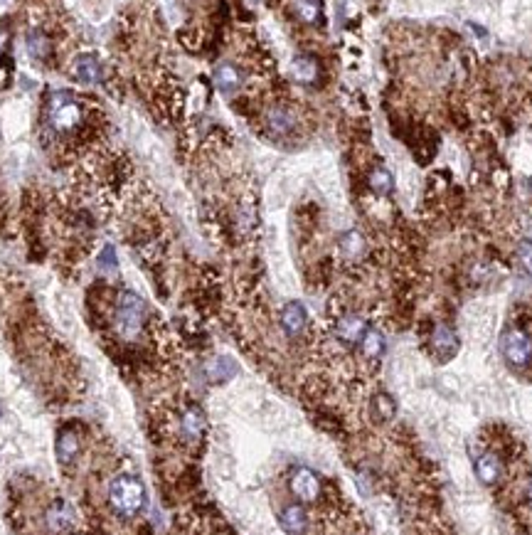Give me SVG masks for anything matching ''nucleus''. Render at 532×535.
<instances>
[{"label": "nucleus", "instance_id": "f8f14e48", "mask_svg": "<svg viewBox=\"0 0 532 535\" xmlns=\"http://www.w3.org/2000/svg\"><path fill=\"white\" fill-rule=\"evenodd\" d=\"M205 430H207L205 412H202L200 407H195V405L187 407V410L182 412V417H180V432H182V437H185L187 442H197L202 435H205Z\"/></svg>", "mask_w": 532, "mask_h": 535}, {"label": "nucleus", "instance_id": "39448f33", "mask_svg": "<svg viewBox=\"0 0 532 535\" xmlns=\"http://www.w3.org/2000/svg\"><path fill=\"white\" fill-rule=\"evenodd\" d=\"M264 124L268 129V134L276 136V139H286V136H293L298 131V114L286 104H273L264 111Z\"/></svg>", "mask_w": 532, "mask_h": 535}, {"label": "nucleus", "instance_id": "a878e982", "mask_svg": "<svg viewBox=\"0 0 532 535\" xmlns=\"http://www.w3.org/2000/svg\"><path fill=\"white\" fill-rule=\"evenodd\" d=\"M518 259L520 264H523V269L532 277V242L530 239H525V242H520L518 247Z\"/></svg>", "mask_w": 532, "mask_h": 535}, {"label": "nucleus", "instance_id": "f3484780", "mask_svg": "<svg viewBox=\"0 0 532 535\" xmlns=\"http://www.w3.org/2000/svg\"><path fill=\"white\" fill-rule=\"evenodd\" d=\"M28 50L30 54H32L35 59H40V62H47L49 57H52V38L49 35H45L42 30H32V33L28 35Z\"/></svg>", "mask_w": 532, "mask_h": 535}, {"label": "nucleus", "instance_id": "5701e85b", "mask_svg": "<svg viewBox=\"0 0 532 535\" xmlns=\"http://www.w3.org/2000/svg\"><path fill=\"white\" fill-rule=\"evenodd\" d=\"M360 345H362V353L367 355V358H379V355L384 353V335L379 333L377 328H367L362 340H360Z\"/></svg>", "mask_w": 532, "mask_h": 535}, {"label": "nucleus", "instance_id": "6e6552de", "mask_svg": "<svg viewBox=\"0 0 532 535\" xmlns=\"http://www.w3.org/2000/svg\"><path fill=\"white\" fill-rule=\"evenodd\" d=\"M45 521H47L49 533L54 535H64L74 528V511L67 501H54L52 506L45 513Z\"/></svg>", "mask_w": 532, "mask_h": 535}, {"label": "nucleus", "instance_id": "4468645a", "mask_svg": "<svg viewBox=\"0 0 532 535\" xmlns=\"http://www.w3.org/2000/svg\"><path fill=\"white\" fill-rule=\"evenodd\" d=\"M475 476H478L480 483H485V486L498 483V478L503 476V464H500L498 454L483 451V454L475 459Z\"/></svg>", "mask_w": 532, "mask_h": 535}, {"label": "nucleus", "instance_id": "6ab92c4d", "mask_svg": "<svg viewBox=\"0 0 532 535\" xmlns=\"http://www.w3.org/2000/svg\"><path fill=\"white\" fill-rule=\"evenodd\" d=\"M318 62L313 57H308V54H301V57H296L291 62V74L293 79L303 81V84H313V81L318 79Z\"/></svg>", "mask_w": 532, "mask_h": 535}, {"label": "nucleus", "instance_id": "0eeeda50", "mask_svg": "<svg viewBox=\"0 0 532 535\" xmlns=\"http://www.w3.org/2000/svg\"><path fill=\"white\" fill-rule=\"evenodd\" d=\"M367 330V321L357 313H345L336 323V338L345 345H357Z\"/></svg>", "mask_w": 532, "mask_h": 535}, {"label": "nucleus", "instance_id": "2eb2a0df", "mask_svg": "<svg viewBox=\"0 0 532 535\" xmlns=\"http://www.w3.org/2000/svg\"><path fill=\"white\" fill-rule=\"evenodd\" d=\"M54 454H57L59 464H72L79 454V435L72 430V427H64L59 430L57 442H54Z\"/></svg>", "mask_w": 532, "mask_h": 535}, {"label": "nucleus", "instance_id": "7ed1b4c3", "mask_svg": "<svg viewBox=\"0 0 532 535\" xmlns=\"http://www.w3.org/2000/svg\"><path fill=\"white\" fill-rule=\"evenodd\" d=\"M146 316H148V309H146V301L134 292H124L116 301V333L126 340H134L141 335L146 326Z\"/></svg>", "mask_w": 532, "mask_h": 535}, {"label": "nucleus", "instance_id": "b1692460", "mask_svg": "<svg viewBox=\"0 0 532 535\" xmlns=\"http://www.w3.org/2000/svg\"><path fill=\"white\" fill-rule=\"evenodd\" d=\"M296 13L301 20L311 25L323 23V5L321 0H296Z\"/></svg>", "mask_w": 532, "mask_h": 535}, {"label": "nucleus", "instance_id": "9d476101", "mask_svg": "<svg viewBox=\"0 0 532 535\" xmlns=\"http://www.w3.org/2000/svg\"><path fill=\"white\" fill-rule=\"evenodd\" d=\"M306 326H308V313H306V309H303V304L291 301V304L283 306V311H281L283 333L296 338V335H301L303 330H306Z\"/></svg>", "mask_w": 532, "mask_h": 535}, {"label": "nucleus", "instance_id": "bb28decb", "mask_svg": "<svg viewBox=\"0 0 532 535\" xmlns=\"http://www.w3.org/2000/svg\"><path fill=\"white\" fill-rule=\"evenodd\" d=\"M528 498H530V506H532V478H530V486H528Z\"/></svg>", "mask_w": 532, "mask_h": 535}, {"label": "nucleus", "instance_id": "aec40b11", "mask_svg": "<svg viewBox=\"0 0 532 535\" xmlns=\"http://www.w3.org/2000/svg\"><path fill=\"white\" fill-rule=\"evenodd\" d=\"M205 373L212 382H225L237 373V363L232 358H227V355H220V358H215V360L207 363Z\"/></svg>", "mask_w": 532, "mask_h": 535}, {"label": "nucleus", "instance_id": "4be33fe9", "mask_svg": "<svg viewBox=\"0 0 532 535\" xmlns=\"http://www.w3.org/2000/svg\"><path fill=\"white\" fill-rule=\"evenodd\" d=\"M372 415L377 417L379 422L394 420V415H397V405H394V400L387 395V392H377V395L372 397Z\"/></svg>", "mask_w": 532, "mask_h": 535}, {"label": "nucleus", "instance_id": "423d86ee", "mask_svg": "<svg viewBox=\"0 0 532 535\" xmlns=\"http://www.w3.org/2000/svg\"><path fill=\"white\" fill-rule=\"evenodd\" d=\"M288 486H291V493L303 503H311L321 496V478L313 468L308 466H296L291 471V478H288Z\"/></svg>", "mask_w": 532, "mask_h": 535}, {"label": "nucleus", "instance_id": "9b49d317", "mask_svg": "<svg viewBox=\"0 0 532 535\" xmlns=\"http://www.w3.org/2000/svg\"><path fill=\"white\" fill-rule=\"evenodd\" d=\"M278 523H281L283 533L288 535H306L308 531V513L298 503H288L281 513H278Z\"/></svg>", "mask_w": 532, "mask_h": 535}, {"label": "nucleus", "instance_id": "ddd939ff", "mask_svg": "<svg viewBox=\"0 0 532 535\" xmlns=\"http://www.w3.org/2000/svg\"><path fill=\"white\" fill-rule=\"evenodd\" d=\"M242 81H244V76H242L237 64L222 62V64H217V67H215V84H217V89H220L222 94H227V96L237 94L240 86H242Z\"/></svg>", "mask_w": 532, "mask_h": 535}, {"label": "nucleus", "instance_id": "a211bd4d", "mask_svg": "<svg viewBox=\"0 0 532 535\" xmlns=\"http://www.w3.org/2000/svg\"><path fill=\"white\" fill-rule=\"evenodd\" d=\"M338 247H341V254L345 259H360L365 254V237L357 232V229H348V232L341 234L338 239Z\"/></svg>", "mask_w": 532, "mask_h": 535}, {"label": "nucleus", "instance_id": "412c9836", "mask_svg": "<svg viewBox=\"0 0 532 535\" xmlns=\"http://www.w3.org/2000/svg\"><path fill=\"white\" fill-rule=\"evenodd\" d=\"M367 183H370V190H372L374 195H389L392 188H394L392 173H389L387 168H382V166H377V168L370 171Z\"/></svg>", "mask_w": 532, "mask_h": 535}, {"label": "nucleus", "instance_id": "393cba45", "mask_svg": "<svg viewBox=\"0 0 532 535\" xmlns=\"http://www.w3.org/2000/svg\"><path fill=\"white\" fill-rule=\"evenodd\" d=\"M96 267H99L101 272H116V267H119V259H116L114 244H106V247L101 249L99 257H96Z\"/></svg>", "mask_w": 532, "mask_h": 535}, {"label": "nucleus", "instance_id": "20e7f679", "mask_svg": "<svg viewBox=\"0 0 532 535\" xmlns=\"http://www.w3.org/2000/svg\"><path fill=\"white\" fill-rule=\"evenodd\" d=\"M503 355L513 368H525L532 363V338L523 328H510L503 335Z\"/></svg>", "mask_w": 532, "mask_h": 535}, {"label": "nucleus", "instance_id": "1a4fd4ad", "mask_svg": "<svg viewBox=\"0 0 532 535\" xmlns=\"http://www.w3.org/2000/svg\"><path fill=\"white\" fill-rule=\"evenodd\" d=\"M432 348H434V355H437L442 363H449V360L459 353V335H456L449 326L439 323L432 335Z\"/></svg>", "mask_w": 532, "mask_h": 535}, {"label": "nucleus", "instance_id": "f257e3e1", "mask_svg": "<svg viewBox=\"0 0 532 535\" xmlns=\"http://www.w3.org/2000/svg\"><path fill=\"white\" fill-rule=\"evenodd\" d=\"M109 506L124 521H134L146 508V486L138 476L119 473L109 483Z\"/></svg>", "mask_w": 532, "mask_h": 535}, {"label": "nucleus", "instance_id": "f03ea898", "mask_svg": "<svg viewBox=\"0 0 532 535\" xmlns=\"http://www.w3.org/2000/svg\"><path fill=\"white\" fill-rule=\"evenodd\" d=\"M49 126L59 136H79L91 116L72 94H54L49 99Z\"/></svg>", "mask_w": 532, "mask_h": 535}, {"label": "nucleus", "instance_id": "dca6fc26", "mask_svg": "<svg viewBox=\"0 0 532 535\" xmlns=\"http://www.w3.org/2000/svg\"><path fill=\"white\" fill-rule=\"evenodd\" d=\"M72 72L77 76V81H82V84H96V81H101L99 57H96V54H79V57L74 59Z\"/></svg>", "mask_w": 532, "mask_h": 535}]
</instances>
